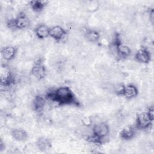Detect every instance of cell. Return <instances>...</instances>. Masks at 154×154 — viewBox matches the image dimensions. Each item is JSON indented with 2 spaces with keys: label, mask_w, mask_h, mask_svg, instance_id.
<instances>
[{
  "label": "cell",
  "mask_w": 154,
  "mask_h": 154,
  "mask_svg": "<svg viewBox=\"0 0 154 154\" xmlns=\"http://www.w3.org/2000/svg\"><path fill=\"white\" fill-rule=\"evenodd\" d=\"M35 32L38 38L44 39L49 36L50 28L45 24H41L35 28Z\"/></svg>",
  "instance_id": "12"
},
{
  "label": "cell",
  "mask_w": 154,
  "mask_h": 154,
  "mask_svg": "<svg viewBox=\"0 0 154 154\" xmlns=\"http://www.w3.org/2000/svg\"><path fill=\"white\" fill-rule=\"evenodd\" d=\"M66 34L65 29L60 25H55L50 28L49 36L57 41H60Z\"/></svg>",
  "instance_id": "8"
},
{
  "label": "cell",
  "mask_w": 154,
  "mask_h": 154,
  "mask_svg": "<svg viewBox=\"0 0 154 154\" xmlns=\"http://www.w3.org/2000/svg\"><path fill=\"white\" fill-rule=\"evenodd\" d=\"M31 74L37 80H41L45 77L46 70L41 63H35L31 69Z\"/></svg>",
  "instance_id": "6"
},
{
  "label": "cell",
  "mask_w": 154,
  "mask_h": 154,
  "mask_svg": "<svg viewBox=\"0 0 154 154\" xmlns=\"http://www.w3.org/2000/svg\"><path fill=\"white\" fill-rule=\"evenodd\" d=\"M37 148L43 152H45L50 149L51 147V142L48 138L41 137L40 138L36 143Z\"/></svg>",
  "instance_id": "17"
},
{
  "label": "cell",
  "mask_w": 154,
  "mask_h": 154,
  "mask_svg": "<svg viewBox=\"0 0 154 154\" xmlns=\"http://www.w3.org/2000/svg\"><path fill=\"white\" fill-rule=\"evenodd\" d=\"M0 78L1 84L7 86L10 85L13 81V76L9 67L6 66H2L0 72Z\"/></svg>",
  "instance_id": "5"
},
{
  "label": "cell",
  "mask_w": 154,
  "mask_h": 154,
  "mask_svg": "<svg viewBox=\"0 0 154 154\" xmlns=\"http://www.w3.org/2000/svg\"><path fill=\"white\" fill-rule=\"evenodd\" d=\"M138 94V90L137 87L132 84H128L125 86H123L122 90L120 93V95H123L126 99H132L137 96Z\"/></svg>",
  "instance_id": "7"
},
{
  "label": "cell",
  "mask_w": 154,
  "mask_h": 154,
  "mask_svg": "<svg viewBox=\"0 0 154 154\" xmlns=\"http://www.w3.org/2000/svg\"><path fill=\"white\" fill-rule=\"evenodd\" d=\"M81 122L82 125L86 126H90L91 125V124L92 123V120L91 119L90 117L85 116V117H82V119H81Z\"/></svg>",
  "instance_id": "19"
},
{
  "label": "cell",
  "mask_w": 154,
  "mask_h": 154,
  "mask_svg": "<svg viewBox=\"0 0 154 154\" xmlns=\"http://www.w3.org/2000/svg\"><path fill=\"white\" fill-rule=\"evenodd\" d=\"M12 22L13 26L17 29H25L29 26L30 20L29 17L24 13H22L16 17Z\"/></svg>",
  "instance_id": "4"
},
{
  "label": "cell",
  "mask_w": 154,
  "mask_h": 154,
  "mask_svg": "<svg viewBox=\"0 0 154 154\" xmlns=\"http://www.w3.org/2000/svg\"><path fill=\"white\" fill-rule=\"evenodd\" d=\"M11 134L14 139L19 141H25L28 137L26 131L21 128H15L13 129L11 132Z\"/></svg>",
  "instance_id": "14"
},
{
  "label": "cell",
  "mask_w": 154,
  "mask_h": 154,
  "mask_svg": "<svg viewBox=\"0 0 154 154\" xmlns=\"http://www.w3.org/2000/svg\"><path fill=\"white\" fill-rule=\"evenodd\" d=\"M48 96L52 101H56L60 104H70L75 102V97L72 90L66 86L58 87L52 93H49Z\"/></svg>",
  "instance_id": "1"
},
{
  "label": "cell",
  "mask_w": 154,
  "mask_h": 154,
  "mask_svg": "<svg viewBox=\"0 0 154 154\" xmlns=\"http://www.w3.org/2000/svg\"><path fill=\"white\" fill-rule=\"evenodd\" d=\"M109 133V127L105 122H97L92 128V134L96 140H102Z\"/></svg>",
  "instance_id": "2"
},
{
  "label": "cell",
  "mask_w": 154,
  "mask_h": 154,
  "mask_svg": "<svg viewBox=\"0 0 154 154\" xmlns=\"http://www.w3.org/2000/svg\"><path fill=\"white\" fill-rule=\"evenodd\" d=\"M116 45V51L117 55L122 58H126L131 54V49L127 45L123 43H119Z\"/></svg>",
  "instance_id": "11"
},
{
  "label": "cell",
  "mask_w": 154,
  "mask_h": 154,
  "mask_svg": "<svg viewBox=\"0 0 154 154\" xmlns=\"http://www.w3.org/2000/svg\"><path fill=\"white\" fill-rule=\"evenodd\" d=\"M46 2L45 1H32L31 2V6L33 10L38 11L42 10L45 5H46Z\"/></svg>",
  "instance_id": "18"
},
{
  "label": "cell",
  "mask_w": 154,
  "mask_h": 154,
  "mask_svg": "<svg viewBox=\"0 0 154 154\" xmlns=\"http://www.w3.org/2000/svg\"><path fill=\"white\" fill-rule=\"evenodd\" d=\"M153 119V110L141 112L137 116V125L141 129H146L152 125Z\"/></svg>",
  "instance_id": "3"
},
{
  "label": "cell",
  "mask_w": 154,
  "mask_h": 154,
  "mask_svg": "<svg viewBox=\"0 0 154 154\" xmlns=\"http://www.w3.org/2000/svg\"><path fill=\"white\" fill-rule=\"evenodd\" d=\"M17 54V49L12 46H7L2 48L1 55L5 61H11Z\"/></svg>",
  "instance_id": "9"
},
{
  "label": "cell",
  "mask_w": 154,
  "mask_h": 154,
  "mask_svg": "<svg viewBox=\"0 0 154 154\" xmlns=\"http://www.w3.org/2000/svg\"><path fill=\"white\" fill-rule=\"evenodd\" d=\"M135 134V131L132 126H127L120 132V136L122 138L128 140L132 138Z\"/></svg>",
  "instance_id": "16"
},
{
  "label": "cell",
  "mask_w": 154,
  "mask_h": 154,
  "mask_svg": "<svg viewBox=\"0 0 154 154\" xmlns=\"http://www.w3.org/2000/svg\"><path fill=\"white\" fill-rule=\"evenodd\" d=\"M84 37L85 39L90 43L98 42L100 38L99 33L94 29H87L84 33Z\"/></svg>",
  "instance_id": "13"
},
{
  "label": "cell",
  "mask_w": 154,
  "mask_h": 154,
  "mask_svg": "<svg viewBox=\"0 0 154 154\" xmlns=\"http://www.w3.org/2000/svg\"><path fill=\"white\" fill-rule=\"evenodd\" d=\"M135 58L138 63H148L150 60V53L147 49H140L136 52Z\"/></svg>",
  "instance_id": "10"
},
{
  "label": "cell",
  "mask_w": 154,
  "mask_h": 154,
  "mask_svg": "<svg viewBox=\"0 0 154 154\" xmlns=\"http://www.w3.org/2000/svg\"><path fill=\"white\" fill-rule=\"evenodd\" d=\"M32 105L33 109L35 111L40 112L41 111L43 110V108L46 105V101L42 96H37L34 98Z\"/></svg>",
  "instance_id": "15"
}]
</instances>
